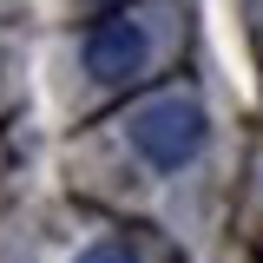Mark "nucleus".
<instances>
[{"instance_id":"1","label":"nucleus","mask_w":263,"mask_h":263,"mask_svg":"<svg viewBox=\"0 0 263 263\" xmlns=\"http://www.w3.org/2000/svg\"><path fill=\"white\" fill-rule=\"evenodd\" d=\"M132 152L145 164H158V171H184V164L204 152V138H211V119H204V105L184 92H164L152 105H138L132 112Z\"/></svg>"},{"instance_id":"2","label":"nucleus","mask_w":263,"mask_h":263,"mask_svg":"<svg viewBox=\"0 0 263 263\" xmlns=\"http://www.w3.org/2000/svg\"><path fill=\"white\" fill-rule=\"evenodd\" d=\"M145 53H152V40H145V27H138L132 13L99 20V27L86 33V46H79V60H86V72H92L99 86L138 79V72H145Z\"/></svg>"},{"instance_id":"3","label":"nucleus","mask_w":263,"mask_h":263,"mask_svg":"<svg viewBox=\"0 0 263 263\" xmlns=\"http://www.w3.org/2000/svg\"><path fill=\"white\" fill-rule=\"evenodd\" d=\"M72 263H138V257H132L125 243H92V250H79Z\"/></svg>"}]
</instances>
